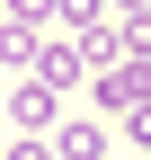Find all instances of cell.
I'll use <instances>...</instances> for the list:
<instances>
[{
	"label": "cell",
	"instance_id": "cell-1",
	"mask_svg": "<svg viewBox=\"0 0 151 160\" xmlns=\"http://www.w3.org/2000/svg\"><path fill=\"white\" fill-rule=\"evenodd\" d=\"M98 107H151V62H116L98 80Z\"/></svg>",
	"mask_w": 151,
	"mask_h": 160
},
{
	"label": "cell",
	"instance_id": "cell-2",
	"mask_svg": "<svg viewBox=\"0 0 151 160\" xmlns=\"http://www.w3.org/2000/svg\"><path fill=\"white\" fill-rule=\"evenodd\" d=\"M53 107H62V89H45V80L9 89V116H18V133H45V125H53Z\"/></svg>",
	"mask_w": 151,
	"mask_h": 160
},
{
	"label": "cell",
	"instance_id": "cell-3",
	"mask_svg": "<svg viewBox=\"0 0 151 160\" xmlns=\"http://www.w3.org/2000/svg\"><path fill=\"white\" fill-rule=\"evenodd\" d=\"M107 142H116V133H107L98 116H80V125H62V133H53V160H107Z\"/></svg>",
	"mask_w": 151,
	"mask_h": 160
},
{
	"label": "cell",
	"instance_id": "cell-4",
	"mask_svg": "<svg viewBox=\"0 0 151 160\" xmlns=\"http://www.w3.org/2000/svg\"><path fill=\"white\" fill-rule=\"evenodd\" d=\"M27 53H36V27H18V18H9V27H0V62H27Z\"/></svg>",
	"mask_w": 151,
	"mask_h": 160
},
{
	"label": "cell",
	"instance_id": "cell-5",
	"mask_svg": "<svg viewBox=\"0 0 151 160\" xmlns=\"http://www.w3.org/2000/svg\"><path fill=\"white\" fill-rule=\"evenodd\" d=\"M0 160H53V142H45V133H18V142L0 151Z\"/></svg>",
	"mask_w": 151,
	"mask_h": 160
},
{
	"label": "cell",
	"instance_id": "cell-6",
	"mask_svg": "<svg viewBox=\"0 0 151 160\" xmlns=\"http://www.w3.org/2000/svg\"><path fill=\"white\" fill-rule=\"evenodd\" d=\"M124 133H134V142H151V107H134V125H124Z\"/></svg>",
	"mask_w": 151,
	"mask_h": 160
},
{
	"label": "cell",
	"instance_id": "cell-7",
	"mask_svg": "<svg viewBox=\"0 0 151 160\" xmlns=\"http://www.w3.org/2000/svg\"><path fill=\"white\" fill-rule=\"evenodd\" d=\"M116 9H134V18H142V0H116Z\"/></svg>",
	"mask_w": 151,
	"mask_h": 160
}]
</instances>
